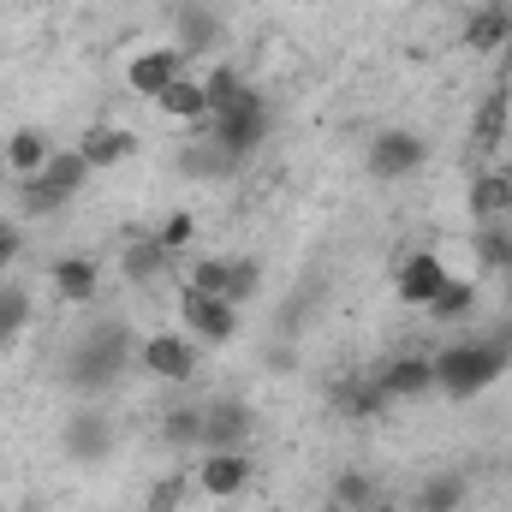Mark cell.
I'll return each mask as SVG.
<instances>
[{
	"label": "cell",
	"mask_w": 512,
	"mask_h": 512,
	"mask_svg": "<svg viewBox=\"0 0 512 512\" xmlns=\"http://www.w3.org/2000/svg\"><path fill=\"white\" fill-rule=\"evenodd\" d=\"M191 292L227 298V256H197V262H191Z\"/></svg>",
	"instance_id": "f546056e"
},
{
	"label": "cell",
	"mask_w": 512,
	"mask_h": 512,
	"mask_svg": "<svg viewBox=\"0 0 512 512\" xmlns=\"http://www.w3.org/2000/svg\"><path fill=\"white\" fill-rule=\"evenodd\" d=\"M137 364L155 382H191L197 376V340H185V334H149L137 346Z\"/></svg>",
	"instance_id": "ba28073f"
},
{
	"label": "cell",
	"mask_w": 512,
	"mask_h": 512,
	"mask_svg": "<svg viewBox=\"0 0 512 512\" xmlns=\"http://www.w3.org/2000/svg\"><path fill=\"white\" fill-rule=\"evenodd\" d=\"M30 316H36L30 292H24V286H0V346H12V340L30 328Z\"/></svg>",
	"instance_id": "484cf974"
},
{
	"label": "cell",
	"mask_w": 512,
	"mask_h": 512,
	"mask_svg": "<svg viewBox=\"0 0 512 512\" xmlns=\"http://www.w3.org/2000/svg\"><path fill=\"white\" fill-rule=\"evenodd\" d=\"M173 78H185V54H179V48H143L126 66V84L137 96H149V102H155Z\"/></svg>",
	"instance_id": "30bf717a"
},
{
	"label": "cell",
	"mask_w": 512,
	"mask_h": 512,
	"mask_svg": "<svg viewBox=\"0 0 512 512\" xmlns=\"http://www.w3.org/2000/svg\"><path fill=\"white\" fill-rule=\"evenodd\" d=\"M90 173H96V167H90L78 149H54V155H48V167H42V179H48V185H60L66 197H78Z\"/></svg>",
	"instance_id": "603a6c76"
},
{
	"label": "cell",
	"mask_w": 512,
	"mask_h": 512,
	"mask_svg": "<svg viewBox=\"0 0 512 512\" xmlns=\"http://www.w3.org/2000/svg\"><path fill=\"white\" fill-rule=\"evenodd\" d=\"M471 215L489 227V221H501V215H512V179L507 173H483L477 185H471Z\"/></svg>",
	"instance_id": "ffe728a7"
},
{
	"label": "cell",
	"mask_w": 512,
	"mask_h": 512,
	"mask_svg": "<svg viewBox=\"0 0 512 512\" xmlns=\"http://www.w3.org/2000/svg\"><path fill=\"white\" fill-rule=\"evenodd\" d=\"M346 417H376V411H387L393 399L382 393V382H358V387H340V399H334Z\"/></svg>",
	"instance_id": "f1b7e54d"
},
{
	"label": "cell",
	"mask_w": 512,
	"mask_h": 512,
	"mask_svg": "<svg viewBox=\"0 0 512 512\" xmlns=\"http://www.w3.org/2000/svg\"><path fill=\"white\" fill-rule=\"evenodd\" d=\"M376 382H382L387 399H429V393H435V358L405 352V358H393V364H387Z\"/></svg>",
	"instance_id": "8fae6325"
},
{
	"label": "cell",
	"mask_w": 512,
	"mask_h": 512,
	"mask_svg": "<svg viewBox=\"0 0 512 512\" xmlns=\"http://www.w3.org/2000/svg\"><path fill=\"white\" fill-rule=\"evenodd\" d=\"M179 316H185V328H191L197 346H227L239 334V310L227 298H209V292H191V286L179 298Z\"/></svg>",
	"instance_id": "52a82bcc"
},
{
	"label": "cell",
	"mask_w": 512,
	"mask_h": 512,
	"mask_svg": "<svg viewBox=\"0 0 512 512\" xmlns=\"http://www.w3.org/2000/svg\"><path fill=\"white\" fill-rule=\"evenodd\" d=\"M477 256H483L489 268H512V239L507 233H483V239H477Z\"/></svg>",
	"instance_id": "1f68e13d"
},
{
	"label": "cell",
	"mask_w": 512,
	"mask_h": 512,
	"mask_svg": "<svg viewBox=\"0 0 512 512\" xmlns=\"http://www.w3.org/2000/svg\"><path fill=\"white\" fill-rule=\"evenodd\" d=\"M215 42H221V18H215L203 0H185V6H179V42H173V48H179L185 60H197V54H209Z\"/></svg>",
	"instance_id": "4fadbf2b"
},
{
	"label": "cell",
	"mask_w": 512,
	"mask_h": 512,
	"mask_svg": "<svg viewBox=\"0 0 512 512\" xmlns=\"http://www.w3.org/2000/svg\"><path fill=\"white\" fill-rule=\"evenodd\" d=\"M18 256H24V233H18L12 221H0V268H6V262H18Z\"/></svg>",
	"instance_id": "836d02e7"
},
{
	"label": "cell",
	"mask_w": 512,
	"mask_h": 512,
	"mask_svg": "<svg viewBox=\"0 0 512 512\" xmlns=\"http://www.w3.org/2000/svg\"><path fill=\"white\" fill-rule=\"evenodd\" d=\"M423 161H429V143H423L411 126L376 131L370 149H364V167H370V179H382V185H399V179L423 173Z\"/></svg>",
	"instance_id": "277c9868"
},
{
	"label": "cell",
	"mask_w": 512,
	"mask_h": 512,
	"mask_svg": "<svg viewBox=\"0 0 512 512\" xmlns=\"http://www.w3.org/2000/svg\"><path fill=\"white\" fill-rule=\"evenodd\" d=\"M60 447H66V459H72V465H102V459L114 453V417H108V411H96V405L72 411V417H66V429H60Z\"/></svg>",
	"instance_id": "8992f818"
},
{
	"label": "cell",
	"mask_w": 512,
	"mask_h": 512,
	"mask_svg": "<svg viewBox=\"0 0 512 512\" xmlns=\"http://www.w3.org/2000/svg\"><path fill=\"white\" fill-rule=\"evenodd\" d=\"M334 489H340V501H346V507H370V477H364V471H346Z\"/></svg>",
	"instance_id": "d6a6232c"
},
{
	"label": "cell",
	"mask_w": 512,
	"mask_h": 512,
	"mask_svg": "<svg viewBox=\"0 0 512 512\" xmlns=\"http://www.w3.org/2000/svg\"><path fill=\"white\" fill-rule=\"evenodd\" d=\"M471 310H477V286H471V280H459V274H447V286L435 292L429 316H435V322H465Z\"/></svg>",
	"instance_id": "cb8c5ba5"
},
{
	"label": "cell",
	"mask_w": 512,
	"mask_h": 512,
	"mask_svg": "<svg viewBox=\"0 0 512 512\" xmlns=\"http://www.w3.org/2000/svg\"><path fill=\"white\" fill-rule=\"evenodd\" d=\"M268 126H274V114H268V96H262L256 84L233 102V108L209 114V137H215V149H227L233 161L256 155V149H262V137H268Z\"/></svg>",
	"instance_id": "3957f363"
},
{
	"label": "cell",
	"mask_w": 512,
	"mask_h": 512,
	"mask_svg": "<svg viewBox=\"0 0 512 512\" xmlns=\"http://www.w3.org/2000/svg\"><path fill=\"white\" fill-rule=\"evenodd\" d=\"M251 435H256V411L245 399L221 393V399L203 405V447H209V453H239Z\"/></svg>",
	"instance_id": "5b68a950"
},
{
	"label": "cell",
	"mask_w": 512,
	"mask_h": 512,
	"mask_svg": "<svg viewBox=\"0 0 512 512\" xmlns=\"http://www.w3.org/2000/svg\"><path fill=\"white\" fill-rule=\"evenodd\" d=\"M149 507H155V512H173V507H179V483H161V489H155V501H149Z\"/></svg>",
	"instance_id": "d590c367"
},
{
	"label": "cell",
	"mask_w": 512,
	"mask_h": 512,
	"mask_svg": "<svg viewBox=\"0 0 512 512\" xmlns=\"http://www.w3.org/2000/svg\"><path fill=\"white\" fill-rule=\"evenodd\" d=\"M161 441L167 447H203V405H173L161 417Z\"/></svg>",
	"instance_id": "d4e9b609"
},
{
	"label": "cell",
	"mask_w": 512,
	"mask_h": 512,
	"mask_svg": "<svg viewBox=\"0 0 512 512\" xmlns=\"http://www.w3.org/2000/svg\"><path fill=\"white\" fill-rule=\"evenodd\" d=\"M78 155H84L96 173H102V167H126L131 155H137V137H131L126 126H108V120H102V126H90L78 137Z\"/></svg>",
	"instance_id": "7c38bea8"
},
{
	"label": "cell",
	"mask_w": 512,
	"mask_h": 512,
	"mask_svg": "<svg viewBox=\"0 0 512 512\" xmlns=\"http://www.w3.org/2000/svg\"><path fill=\"white\" fill-rule=\"evenodd\" d=\"M393 286H399V304H435V292L447 286V262L435 251H411L399 268H393Z\"/></svg>",
	"instance_id": "9c48e42d"
},
{
	"label": "cell",
	"mask_w": 512,
	"mask_h": 512,
	"mask_svg": "<svg viewBox=\"0 0 512 512\" xmlns=\"http://www.w3.org/2000/svg\"><path fill=\"white\" fill-rule=\"evenodd\" d=\"M72 197L60 191V185H48L42 173H30V179H18V215H30V221H48V215H60Z\"/></svg>",
	"instance_id": "d6986e66"
},
{
	"label": "cell",
	"mask_w": 512,
	"mask_h": 512,
	"mask_svg": "<svg viewBox=\"0 0 512 512\" xmlns=\"http://www.w3.org/2000/svg\"><path fill=\"white\" fill-rule=\"evenodd\" d=\"M465 42H471L477 54H495V48H507V42H512V12H501V6H483V12H471V24H465Z\"/></svg>",
	"instance_id": "ac0fdd59"
},
{
	"label": "cell",
	"mask_w": 512,
	"mask_h": 512,
	"mask_svg": "<svg viewBox=\"0 0 512 512\" xmlns=\"http://www.w3.org/2000/svg\"><path fill=\"white\" fill-rule=\"evenodd\" d=\"M131 364H137V340H131V328L126 322H96V328L66 352V382L78 387V393H102V387L120 382Z\"/></svg>",
	"instance_id": "6da1fadb"
},
{
	"label": "cell",
	"mask_w": 512,
	"mask_h": 512,
	"mask_svg": "<svg viewBox=\"0 0 512 512\" xmlns=\"http://www.w3.org/2000/svg\"><path fill=\"white\" fill-rule=\"evenodd\" d=\"M507 364H512L507 340H459V346H447V352L435 358V387H441L447 399H471V393H483V387L501 382Z\"/></svg>",
	"instance_id": "7a4b0ae2"
},
{
	"label": "cell",
	"mask_w": 512,
	"mask_h": 512,
	"mask_svg": "<svg viewBox=\"0 0 512 512\" xmlns=\"http://www.w3.org/2000/svg\"><path fill=\"white\" fill-rule=\"evenodd\" d=\"M239 161L227 155V149H191V161H185V173H197V179H227Z\"/></svg>",
	"instance_id": "4dcf8cb0"
},
{
	"label": "cell",
	"mask_w": 512,
	"mask_h": 512,
	"mask_svg": "<svg viewBox=\"0 0 512 512\" xmlns=\"http://www.w3.org/2000/svg\"><path fill=\"white\" fill-rule=\"evenodd\" d=\"M262 292V268H256V256H227V304L239 310L245 298Z\"/></svg>",
	"instance_id": "83f0119b"
},
{
	"label": "cell",
	"mask_w": 512,
	"mask_h": 512,
	"mask_svg": "<svg viewBox=\"0 0 512 512\" xmlns=\"http://www.w3.org/2000/svg\"><path fill=\"white\" fill-rule=\"evenodd\" d=\"M155 108H161L167 120H179V126H209V96H203V78H173V84L155 96Z\"/></svg>",
	"instance_id": "5bb4252c"
},
{
	"label": "cell",
	"mask_w": 512,
	"mask_h": 512,
	"mask_svg": "<svg viewBox=\"0 0 512 512\" xmlns=\"http://www.w3.org/2000/svg\"><path fill=\"white\" fill-rule=\"evenodd\" d=\"M245 483H251V459H245V453H209V459H203V471H197V489H203V495H215V501L239 495Z\"/></svg>",
	"instance_id": "9a60e30c"
},
{
	"label": "cell",
	"mask_w": 512,
	"mask_h": 512,
	"mask_svg": "<svg viewBox=\"0 0 512 512\" xmlns=\"http://www.w3.org/2000/svg\"><path fill=\"white\" fill-rule=\"evenodd\" d=\"M167 262H173V251H167L161 239H137V245L126 251V262H120V268H126V280L149 286V280H161V274H167Z\"/></svg>",
	"instance_id": "44dd1931"
},
{
	"label": "cell",
	"mask_w": 512,
	"mask_h": 512,
	"mask_svg": "<svg viewBox=\"0 0 512 512\" xmlns=\"http://www.w3.org/2000/svg\"><path fill=\"white\" fill-rule=\"evenodd\" d=\"M251 84H245V72L239 66H209V78H203V96H209V114H221V108H233L239 96H245Z\"/></svg>",
	"instance_id": "4316f807"
},
{
	"label": "cell",
	"mask_w": 512,
	"mask_h": 512,
	"mask_svg": "<svg viewBox=\"0 0 512 512\" xmlns=\"http://www.w3.org/2000/svg\"><path fill=\"white\" fill-rule=\"evenodd\" d=\"M48 155H54V149H48V137H42L36 126H18L12 137H6V161H12V173H18V179L42 173V167H48Z\"/></svg>",
	"instance_id": "e0dca14e"
},
{
	"label": "cell",
	"mask_w": 512,
	"mask_h": 512,
	"mask_svg": "<svg viewBox=\"0 0 512 512\" xmlns=\"http://www.w3.org/2000/svg\"><path fill=\"white\" fill-rule=\"evenodd\" d=\"M417 512H459L465 507V477L459 471H441V477H429L423 489H417Z\"/></svg>",
	"instance_id": "7402d4cb"
},
{
	"label": "cell",
	"mask_w": 512,
	"mask_h": 512,
	"mask_svg": "<svg viewBox=\"0 0 512 512\" xmlns=\"http://www.w3.org/2000/svg\"><path fill=\"white\" fill-rule=\"evenodd\" d=\"M96 286H102V268H96V256H60L54 262V292L66 298V304H90L96 298Z\"/></svg>",
	"instance_id": "2e32d148"
},
{
	"label": "cell",
	"mask_w": 512,
	"mask_h": 512,
	"mask_svg": "<svg viewBox=\"0 0 512 512\" xmlns=\"http://www.w3.org/2000/svg\"><path fill=\"white\" fill-rule=\"evenodd\" d=\"M155 239H161V245H167V251H179V245H185V239H191V215H173V221H167V227H161V233H155Z\"/></svg>",
	"instance_id": "e575fe53"
}]
</instances>
